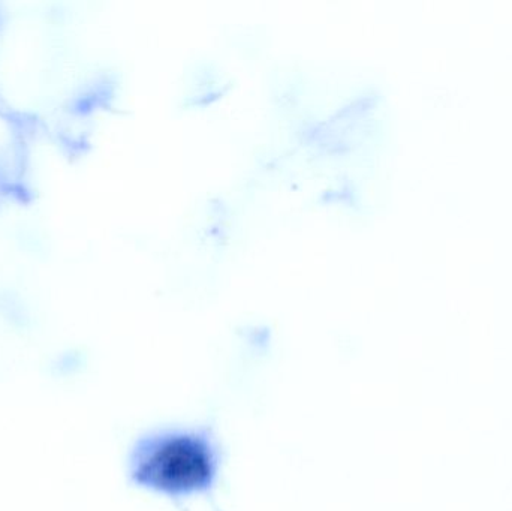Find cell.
Segmentation results:
<instances>
[{"instance_id":"cell-1","label":"cell","mask_w":512,"mask_h":511,"mask_svg":"<svg viewBox=\"0 0 512 511\" xmlns=\"http://www.w3.org/2000/svg\"><path fill=\"white\" fill-rule=\"evenodd\" d=\"M134 465V476L140 485L180 497L210 488L218 459L206 437L192 432H168L149 438L138 450Z\"/></svg>"}]
</instances>
